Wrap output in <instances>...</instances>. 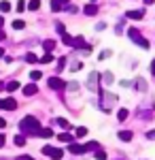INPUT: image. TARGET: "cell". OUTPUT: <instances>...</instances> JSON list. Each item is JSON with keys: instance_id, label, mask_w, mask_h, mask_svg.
I'll use <instances>...</instances> for the list:
<instances>
[{"instance_id": "6da1fadb", "label": "cell", "mask_w": 155, "mask_h": 160, "mask_svg": "<svg viewBox=\"0 0 155 160\" xmlns=\"http://www.w3.org/2000/svg\"><path fill=\"white\" fill-rule=\"evenodd\" d=\"M19 130H21V135H38L40 124H38V120L34 115H26L24 120L19 122Z\"/></svg>"}, {"instance_id": "7a4b0ae2", "label": "cell", "mask_w": 155, "mask_h": 160, "mask_svg": "<svg viewBox=\"0 0 155 160\" xmlns=\"http://www.w3.org/2000/svg\"><path fill=\"white\" fill-rule=\"evenodd\" d=\"M117 102V96L115 94H110V92H102V96H100V107L104 109V113L110 111V107Z\"/></svg>"}, {"instance_id": "3957f363", "label": "cell", "mask_w": 155, "mask_h": 160, "mask_svg": "<svg viewBox=\"0 0 155 160\" xmlns=\"http://www.w3.org/2000/svg\"><path fill=\"white\" fill-rule=\"evenodd\" d=\"M72 47H77V49H83V51H87V53L92 51V45H87L83 37H74V41H72Z\"/></svg>"}, {"instance_id": "277c9868", "label": "cell", "mask_w": 155, "mask_h": 160, "mask_svg": "<svg viewBox=\"0 0 155 160\" xmlns=\"http://www.w3.org/2000/svg\"><path fill=\"white\" fill-rule=\"evenodd\" d=\"M49 88H51V90H58V92H62V90H66V83L62 81L60 77H49Z\"/></svg>"}, {"instance_id": "5b68a950", "label": "cell", "mask_w": 155, "mask_h": 160, "mask_svg": "<svg viewBox=\"0 0 155 160\" xmlns=\"http://www.w3.org/2000/svg\"><path fill=\"white\" fill-rule=\"evenodd\" d=\"M0 109L15 111V109H17V100H15V98H11V96H9V98H2V100H0Z\"/></svg>"}, {"instance_id": "8992f818", "label": "cell", "mask_w": 155, "mask_h": 160, "mask_svg": "<svg viewBox=\"0 0 155 160\" xmlns=\"http://www.w3.org/2000/svg\"><path fill=\"white\" fill-rule=\"evenodd\" d=\"M68 2H70V0H51V11H53V13H60V11H64Z\"/></svg>"}, {"instance_id": "52a82bcc", "label": "cell", "mask_w": 155, "mask_h": 160, "mask_svg": "<svg viewBox=\"0 0 155 160\" xmlns=\"http://www.w3.org/2000/svg\"><path fill=\"white\" fill-rule=\"evenodd\" d=\"M68 149H70L72 154H85V152H87V148H85V145H81V143H70V145H68Z\"/></svg>"}, {"instance_id": "ba28073f", "label": "cell", "mask_w": 155, "mask_h": 160, "mask_svg": "<svg viewBox=\"0 0 155 160\" xmlns=\"http://www.w3.org/2000/svg\"><path fill=\"white\" fill-rule=\"evenodd\" d=\"M24 94H26V96H34V94H38V88H36V83L26 86V88H24Z\"/></svg>"}, {"instance_id": "9c48e42d", "label": "cell", "mask_w": 155, "mask_h": 160, "mask_svg": "<svg viewBox=\"0 0 155 160\" xmlns=\"http://www.w3.org/2000/svg\"><path fill=\"white\" fill-rule=\"evenodd\" d=\"M143 15H144V11H128L125 13L128 19H143Z\"/></svg>"}, {"instance_id": "30bf717a", "label": "cell", "mask_w": 155, "mask_h": 160, "mask_svg": "<svg viewBox=\"0 0 155 160\" xmlns=\"http://www.w3.org/2000/svg\"><path fill=\"white\" fill-rule=\"evenodd\" d=\"M85 15H98V7L96 4H85Z\"/></svg>"}, {"instance_id": "8fae6325", "label": "cell", "mask_w": 155, "mask_h": 160, "mask_svg": "<svg viewBox=\"0 0 155 160\" xmlns=\"http://www.w3.org/2000/svg\"><path fill=\"white\" fill-rule=\"evenodd\" d=\"M96 83H98V73H92L89 75V81H87L89 90H96Z\"/></svg>"}, {"instance_id": "7c38bea8", "label": "cell", "mask_w": 155, "mask_h": 160, "mask_svg": "<svg viewBox=\"0 0 155 160\" xmlns=\"http://www.w3.org/2000/svg\"><path fill=\"white\" fill-rule=\"evenodd\" d=\"M43 47H45V51H47V53H51V51L55 49V41H51V38H49V41H45V43H43Z\"/></svg>"}, {"instance_id": "4fadbf2b", "label": "cell", "mask_w": 155, "mask_h": 160, "mask_svg": "<svg viewBox=\"0 0 155 160\" xmlns=\"http://www.w3.org/2000/svg\"><path fill=\"white\" fill-rule=\"evenodd\" d=\"M40 9V0H30L28 2V11H38Z\"/></svg>"}, {"instance_id": "5bb4252c", "label": "cell", "mask_w": 155, "mask_h": 160, "mask_svg": "<svg viewBox=\"0 0 155 160\" xmlns=\"http://www.w3.org/2000/svg\"><path fill=\"white\" fill-rule=\"evenodd\" d=\"M132 137H134V135H132V130H121V132H119L121 141H132Z\"/></svg>"}, {"instance_id": "9a60e30c", "label": "cell", "mask_w": 155, "mask_h": 160, "mask_svg": "<svg viewBox=\"0 0 155 160\" xmlns=\"http://www.w3.org/2000/svg\"><path fill=\"white\" fill-rule=\"evenodd\" d=\"M134 88H136V90H140V92H144V90H147V83H144L140 77H138V79L134 81Z\"/></svg>"}, {"instance_id": "2e32d148", "label": "cell", "mask_w": 155, "mask_h": 160, "mask_svg": "<svg viewBox=\"0 0 155 160\" xmlns=\"http://www.w3.org/2000/svg\"><path fill=\"white\" fill-rule=\"evenodd\" d=\"M85 148H87V152H96V149H100V143L98 141H89V143H85Z\"/></svg>"}, {"instance_id": "e0dca14e", "label": "cell", "mask_w": 155, "mask_h": 160, "mask_svg": "<svg viewBox=\"0 0 155 160\" xmlns=\"http://www.w3.org/2000/svg\"><path fill=\"white\" fill-rule=\"evenodd\" d=\"M38 137L49 139V137H53V130H51V128H40V130H38Z\"/></svg>"}, {"instance_id": "ac0fdd59", "label": "cell", "mask_w": 155, "mask_h": 160, "mask_svg": "<svg viewBox=\"0 0 155 160\" xmlns=\"http://www.w3.org/2000/svg\"><path fill=\"white\" fill-rule=\"evenodd\" d=\"M9 11H13V9H11V2L2 0V2H0V13H9Z\"/></svg>"}, {"instance_id": "d6986e66", "label": "cell", "mask_w": 155, "mask_h": 160, "mask_svg": "<svg viewBox=\"0 0 155 160\" xmlns=\"http://www.w3.org/2000/svg\"><path fill=\"white\" fill-rule=\"evenodd\" d=\"M13 141H15V145H17V148H21V145H26V135H17Z\"/></svg>"}, {"instance_id": "ffe728a7", "label": "cell", "mask_w": 155, "mask_h": 160, "mask_svg": "<svg viewBox=\"0 0 155 160\" xmlns=\"http://www.w3.org/2000/svg\"><path fill=\"white\" fill-rule=\"evenodd\" d=\"M128 34H130V38H132V41H134V43H136V41L140 38V32H138L136 28H130V32H128Z\"/></svg>"}, {"instance_id": "44dd1931", "label": "cell", "mask_w": 155, "mask_h": 160, "mask_svg": "<svg viewBox=\"0 0 155 160\" xmlns=\"http://www.w3.org/2000/svg\"><path fill=\"white\" fill-rule=\"evenodd\" d=\"M62 156H64V152H62V149H58V148H53V152H51V158H53V160H62Z\"/></svg>"}, {"instance_id": "7402d4cb", "label": "cell", "mask_w": 155, "mask_h": 160, "mask_svg": "<svg viewBox=\"0 0 155 160\" xmlns=\"http://www.w3.org/2000/svg\"><path fill=\"white\" fill-rule=\"evenodd\" d=\"M58 139H60L62 143H72V135H68V132H62Z\"/></svg>"}, {"instance_id": "603a6c76", "label": "cell", "mask_w": 155, "mask_h": 160, "mask_svg": "<svg viewBox=\"0 0 155 160\" xmlns=\"http://www.w3.org/2000/svg\"><path fill=\"white\" fill-rule=\"evenodd\" d=\"M13 28H15V30H24L26 22H24V19H15V22H13Z\"/></svg>"}, {"instance_id": "cb8c5ba5", "label": "cell", "mask_w": 155, "mask_h": 160, "mask_svg": "<svg viewBox=\"0 0 155 160\" xmlns=\"http://www.w3.org/2000/svg\"><path fill=\"white\" fill-rule=\"evenodd\" d=\"M125 118H128V109H119L117 111V120H119V122H123Z\"/></svg>"}, {"instance_id": "d4e9b609", "label": "cell", "mask_w": 155, "mask_h": 160, "mask_svg": "<svg viewBox=\"0 0 155 160\" xmlns=\"http://www.w3.org/2000/svg\"><path fill=\"white\" fill-rule=\"evenodd\" d=\"M17 88H19V83H17V81H9V83H7V92H15Z\"/></svg>"}, {"instance_id": "484cf974", "label": "cell", "mask_w": 155, "mask_h": 160, "mask_svg": "<svg viewBox=\"0 0 155 160\" xmlns=\"http://www.w3.org/2000/svg\"><path fill=\"white\" fill-rule=\"evenodd\" d=\"M136 45H140V47H143V49H149V41H147V38H138V41H136Z\"/></svg>"}, {"instance_id": "4316f807", "label": "cell", "mask_w": 155, "mask_h": 160, "mask_svg": "<svg viewBox=\"0 0 155 160\" xmlns=\"http://www.w3.org/2000/svg\"><path fill=\"white\" fill-rule=\"evenodd\" d=\"M85 135H87V128H85V126H77V137L81 139V137H85Z\"/></svg>"}, {"instance_id": "83f0119b", "label": "cell", "mask_w": 155, "mask_h": 160, "mask_svg": "<svg viewBox=\"0 0 155 160\" xmlns=\"http://www.w3.org/2000/svg\"><path fill=\"white\" fill-rule=\"evenodd\" d=\"M62 41H64L66 45H70V47H72V41H74V38H72L70 34H66V32H64V34H62Z\"/></svg>"}, {"instance_id": "f1b7e54d", "label": "cell", "mask_w": 155, "mask_h": 160, "mask_svg": "<svg viewBox=\"0 0 155 160\" xmlns=\"http://www.w3.org/2000/svg\"><path fill=\"white\" fill-rule=\"evenodd\" d=\"M55 124H58V126H62V128H70V124L66 122L64 118H58V120H55Z\"/></svg>"}, {"instance_id": "f546056e", "label": "cell", "mask_w": 155, "mask_h": 160, "mask_svg": "<svg viewBox=\"0 0 155 160\" xmlns=\"http://www.w3.org/2000/svg\"><path fill=\"white\" fill-rule=\"evenodd\" d=\"M51 60H53V56H51V53H45V56H43V58H40L38 62H40V64H49Z\"/></svg>"}, {"instance_id": "4dcf8cb0", "label": "cell", "mask_w": 155, "mask_h": 160, "mask_svg": "<svg viewBox=\"0 0 155 160\" xmlns=\"http://www.w3.org/2000/svg\"><path fill=\"white\" fill-rule=\"evenodd\" d=\"M96 158L98 160H106V152H104V149H96Z\"/></svg>"}, {"instance_id": "1f68e13d", "label": "cell", "mask_w": 155, "mask_h": 160, "mask_svg": "<svg viewBox=\"0 0 155 160\" xmlns=\"http://www.w3.org/2000/svg\"><path fill=\"white\" fill-rule=\"evenodd\" d=\"M26 7H28V4H26L24 0H19V2H17V7H15V11H19V13H21V11H28Z\"/></svg>"}, {"instance_id": "d6a6232c", "label": "cell", "mask_w": 155, "mask_h": 160, "mask_svg": "<svg viewBox=\"0 0 155 160\" xmlns=\"http://www.w3.org/2000/svg\"><path fill=\"white\" fill-rule=\"evenodd\" d=\"M26 62H30V64H34V62H38V58H36L34 53H26Z\"/></svg>"}, {"instance_id": "836d02e7", "label": "cell", "mask_w": 155, "mask_h": 160, "mask_svg": "<svg viewBox=\"0 0 155 160\" xmlns=\"http://www.w3.org/2000/svg\"><path fill=\"white\" fill-rule=\"evenodd\" d=\"M40 77H43V75H40V71H32V73H30V79H32V81H38Z\"/></svg>"}, {"instance_id": "e575fe53", "label": "cell", "mask_w": 155, "mask_h": 160, "mask_svg": "<svg viewBox=\"0 0 155 160\" xmlns=\"http://www.w3.org/2000/svg\"><path fill=\"white\" fill-rule=\"evenodd\" d=\"M102 81H104V83H113V75H110V73H106L104 77H102Z\"/></svg>"}, {"instance_id": "d590c367", "label": "cell", "mask_w": 155, "mask_h": 160, "mask_svg": "<svg viewBox=\"0 0 155 160\" xmlns=\"http://www.w3.org/2000/svg\"><path fill=\"white\" fill-rule=\"evenodd\" d=\"M51 152H53L51 145H45V148H43V154H45V156H51Z\"/></svg>"}, {"instance_id": "8d00e7d4", "label": "cell", "mask_w": 155, "mask_h": 160, "mask_svg": "<svg viewBox=\"0 0 155 160\" xmlns=\"http://www.w3.org/2000/svg\"><path fill=\"white\" fill-rule=\"evenodd\" d=\"M66 60H68V58H60V62H58V68H64V66H66Z\"/></svg>"}, {"instance_id": "74e56055", "label": "cell", "mask_w": 155, "mask_h": 160, "mask_svg": "<svg viewBox=\"0 0 155 160\" xmlns=\"http://www.w3.org/2000/svg\"><path fill=\"white\" fill-rule=\"evenodd\" d=\"M81 68V62H72L70 64V71H79Z\"/></svg>"}, {"instance_id": "f35d334b", "label": "cell", "mask_w": 155, "mask_h": 160, "mask_svg": "<svg viewBox=\"0 0 155 160\" xmlns=\"http://www.w3.org/2000/svg\"><path fill=\"white\" fill-rule=\"evenodd\" d=\"M104 28H106V24H104V22H100V24H96V30H98V32H100V30H104Z\"/></svg>"}, {"instance_id": "ab89813d", "label": "cell", "mask_w": 155, "mask_h": 160, "mask_svg": "<svg viewBox=\"0 0 155 160\" xmlns=\"http://www.w3.org/2000/svg\"><path fill=\"white\" fill-rule=\"evenodd\" d=\"M108 56H110V51H108V49H104L102 53H100V60H104V58H108Z\"/></svg>"}, {"instance_id": "60d3db41", "label": "cell", "mask_w": 155, "mask_h": 160, "mask_svg": "<svg viewBox=\"0 0 155 160\" xmlns=\"http://www.w3.org/2000/svg\"><path fill=\"white\" fill-rule=\"evenodd\" d=\"M58 26V32H60V34H64V32H66V28H64V24H55Z\"/></svg>"}, {"instance_id": "b9f144b4", "label": "cell", "mask_w": 155, "mask_h": 160, "mask_svg": "<svg viewBox=\"0 0 155 160\" xmlns=\"http://www.w3.org/2000/svg\"><path fill=\"white\" fill-rule=\"evenodd\" d=\"M4 143H7V137H4V132H0V148H2Z\"/></svg>"}, {"instance_id": "7bdbcfd3", "label": "cell", "mask_w": 155, "mask_h": 160, "mask_svg": "<svg viewBox=\"0 0 155 160\" xmlns=\"http://www.w3.org/2000/svg\"><path fill=\"white\" fill-rule=\"evenodd\" d=\"M147 139H155V130H149L147 132Z\"/></svg>"}, {"instance_id": "ee69618b", "label": "cell", "mask_w": 155, "mask_h": 160, "mask_svg": "<svg viewBox=\"0 0 155 160\" xmlns=\"http://www.w3.org/2000/svg\"><path fill=\"white\" fill-rule=\"evenodd\" d=\"M17 160H34V158H32V156H19Z\"/></svg>"}, {"instance_id": "f6af8a7d", "label": "cell", "mask_w": 155, "mask_h": 160, "mask_svg": "<svg viewBox=\"0 0 155 160\" xmlns=\"http://www.w3.org/2000/svg\"><path fill=\"white\" fill-rule=\"evenodd\" d=\"M4 126H7V120H4V118H0V128H4Z\"/></svg>"}, {"instance_id": "bcb514c9", "label": "cell", "mask_w": 155, "mask_h": 160, "mask_svg": "<svg viewBox=\"0 0 155 160\" xmlns=\"http://www.w3.org/2000/svg\"><path fill=\"white\" fill-rule=\"evenodd\" d=\"M4 38H7V34H4V30L0 28V41H4Z\"/></svg>"}, {"instance_id": "7dc6e473", "label": "cell", "mask_w": 155, "mask_h": 160, "mask_svg": "<svg viewBox=\"0 0 155 160\" xmlns=\"http://www.w3.org/2000/svg\"><path fill=\"white\" fill-rule=\"evenodd\" d=\"M151 73H153V75H155V60H153V62H151Z\"/></svg>"}, {"instance_id": "c3c4849f", "label": "cell", "mask_w": 155, "mask_h": 160, "mask_svg": "<svg viewBox=\"0 0 155 160\" xmlns=\"http://www.w3.org/2000/svg\"><path fill=\"white\" fill-rule=\"evenodd\" d=\"M2 26H4V17L0 15V28H2Z\"/></svg>"}, {"instance_id": "681fc988", "label": "cell", "mask_w": 155, "mask_h": 160, "mask_svg": "<svg viewBox=\"0 0 155 160\" xmlns=\"http://www.w3.org/2000/svg\"><path fill=\"white\" fill-rule=\"evenodd\" d=\"M144 4H153V0H143Z\"/></svg>"}, {"instance_id": "f907efd6", "label": "cell", "mask_w": 155, "mask_h": 160, "mask_svg": "<svg viewBox=\"0 0 155 160\" xmlns=\"http://www.w3.org/2000/svg\"><path fill=\"white\" fill-rule=\"evenodd\" d=\"M2 56H4V49H2V47H0V58H2Z\"/></svg>"}, {"instance_id": "816d5d0a", "label": "cell", "mask_w": 155, "mask_h": 160, "mask_svg": "<svg viewBox=\"0 0 155 160\" xmlns=\"http://www.w3.org/2000/svg\"><path fill=\"white\" fill-rule=\"evenodd\" d=\"M2 88H4V86H2V83H0V90H2Z\"/></svg>"}]
</instances>
